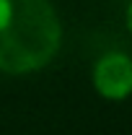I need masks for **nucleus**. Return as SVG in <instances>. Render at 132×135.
Instances as JSON below:
<instances>
[{"label": "nucleus", "mask_w": 132, "mask_h": 135, "mask_svg": "<svg viewBox=\"0 0 132 135\" xmlns=\"http://www.w3.org/2000/svg\"><path fill=\"white\" fill-rule=\"evenodd\" d=\"M62 21L52 0H0V73L29 75L62 50Z\"/></svg>", "instance_id": "obj_1"}, {"label": "nucleus", "mask_w": 132, "mask_h": 135, "mask_svg": "<svg viewBox=\"0 0 132 135\" xmlns=\"http://www.w3.org/2000/svg\"><path fill=\"white\" fill-rule=\"evenodd\" d=\"M91 83L99 96L124 101L132 96V57L124 52H106L91 68Z\"/></svg>", "instance_id": "obj_2"}, {"label": "nucleus", "mask_w": 132, "mask_h": 135, "mask_svg": "<svg viewBox=\"0 0 132 135\" xmlns=\"http://www.w3.org/2000/svg\"><path fill=\"white\" fill-rule=\"evenodd\" d=\"M124 23H127V31L132 34V0H130V5H127V11H124Z\"/></svg>", "instance_id": "obj_3"}]
</instances>
